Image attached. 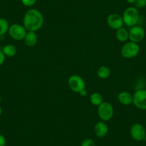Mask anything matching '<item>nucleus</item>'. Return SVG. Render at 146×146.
Masks as SVG:
<instances>
[{"label":"nucleus","instance_id":"27","mask_svg":"<svg viewBox=\"0 0 146 146\" xmlns=\"http://www.w3.org/2000/svg\"><path fill=\"white\" fill-rule=\"evenodd\" d=\"M2 95H0V102H2Z\"/></svg>","mask_w":146,"mask_h":146},{"label":"nucleus","instance_id":"3","mask_svg":"<svg viewBox=\"0 0 146 146\" xmlns=\"http://www.w3.org/2000/svg\"><path fill=\"white\" fill-rule=\"evenodd\" d=\"M139 52H140V46L138 45V44L130 41L126 42L122 47L120 53L122 57L124 58L132 59L135 57L138 54Z\"/></svg>","mask_w":146,"mask_h":146},{"label":"nucleus","instance_id":"5","mask_svg":"<svg viewBox=\"0 0 146 146\" xmlns=\"http://www.w3.org/2000/svg\"><path fill=\"white\" fill-rule=\"evenodd\" d=\"M68 85L70 90L76 93H80L85 89V82L83 78L78 75H72L69 78Z\"/></svg>","mask_w":146,"mask_h":146},{"label":"nucleus","instance_id":"24","mask_svg":"<svg viewBox=\"0 0 146 146\" xmlns=\"http://www.w3.org/2000/svg\"><path fill=\"white\" fill-rule=\"evenodd\" d=\"M80 95H81V96H85V95H87V94H88V92H87V90H82L80 92Z\"/></svg>","mask_w":146,"mask_h":146},{"label":"nucleus","instance_id":"18","mask_svg":"<svg viewBox=\"0 0 146 146\" xmlns=\"http://www.w3.org/2000/svg\"><path fill=\"white\" fill-rule=\"evenodd\" d=\"M9 25L5 18H0V36H3L9 31Z\"/></svg>","mask_w":146,"mask_h":146},{"label":"nucleus","instance_id":"22","mask_svg":"<svg viewBox=\"0 0 146 146\" xmlns=\"http://www.w3.org/2000/svg\"><path fill=\"white\" fill-rule=\"evenodd\" d=\"M7 140L3 135L0 134V146H6Z\"/></svg>","mask_w":146,"mask_h":146},{"label":"nucleus","instance_id":"25","mask_svg":"<svg viewBox=\"0 0 146 146\" xmlns=\"http://www.w3.org/2000/svg\"><path fill=\"white\" fill-rule=\"evenodd\" d=\"M126 1L129 4H135L136 2V0H126Z\"/></svg>","mask_w":146,"mask_h":146},{"label":"nucleus","instance_id":"4","mask_svg":"<svg viewBox=\"0 0 146 146\" xmlns=\"http://www.w3.org/2000/svg\"><path fill=\"white\" fill-rule=\"evenodd\" d=\"M98 113L102 121H109L110 120H111L114 115L113 105L108 102H103L98 106Z\"/></svg>","mask_w":146,"mask_h":146},{"label":"nucleus","instance_id":"19","mask_svg":"<svg viewBox=\"0 0 146 146\" xmlns=\"http://www.w3.org/2000/svg\"><path fill=\"white\" fill-rule=\"evenodd\" d=\"M135 5V7L137 9H142L146 7V0H136Z\"/></svg>","mask_w":146,"mask_h":146},{"label":"nucleus","instance_id":"1","mask_svg":"<svg viewBox=\"0 0 146 146\" xmlns=\"http://www.w3.org/2000/svg\"><path fill=\"white\" fill-rule=\"evenodd\" d=\"M44 17L41 12L36 9L27 10L24 16L23 25L27 32H36L42 27Z\"/></svg>","mask_w":146,"mask_h":146},{"label":"nucleus","instance_id":"8","mask_svg":"<svg viewBox=\"0 0 146 146\" xmlns=\"http://www.w3.org/2000/svg\"><path fill=\"white\" fill-rule=\"evenodd\" d=\"M133 105L137 109L146 110V90L138 89L133 95Z\"/></svg>","mask_w":146,"mask_h":146},{"label":"nucleus","instance_id":"7","mask_svg":"<svg viewBox=\"0 0 146 146\" xmlns=\"http://www.w3.org/2000/svg\"><path fill=\"white\" fill-rule=\"evenodd\" d=\"M132 138L136 141L146 140V130L144 126L140 123H134L130 130Z\"/></svg>","mask_w":146,"mask_h":146},{"label":"nucleus","instance_id":"14","mask_svg":"<svg viewBox=\"0 0 146 146\" xmlns=\"http://www.w3.org/2000/svg\"><path fill=\"white\" fill-rule=\"evenodd\" d=\"M116 38L121 42H125L129 40V32L124 27L116 30Z\"/></svg>","mask_w":146,"mask_h":146},{"label":"nucleus","instance_id":"16","mask_svg":"<svg viewBox=\"0 0 146 146\" xmlns=\"http://www.w3.org/2000/svg\"><path fill=\"white\" fill-rule=\"evenodd\" d=\"M110 73H111V72H110L109 67H108L107 66H101L98 70L97 75H98V77L99 78L105 80L109 78L110 75Z\"/></svg>","mask_w":146,"mask_h":146},{"label":"nucleus","instance_id":"20","mask_svg":"<svg viewBox=\"0 0 146 146\" xmlns=\"http://www.w3.org/2000/svg\"><path fill=\"white\" fill-rule=\"evenodd\" d=\"M81 146H95V142L91 138H87L82 142Z\"/></svg>","mask_w":146,"mask_h":146},{"label":"nucleus","instance_id":"13","mask_svg":"<svg viewBox=\"0 0 146 146\" xmlns=\"http://www.w3.org/2000/svg\"><path fill=\"white\" fill-rule=\"evenodd\" d=\"M25 43L28 47H34L36 44L37 41H38V36L35 33V32H27L26 35L25 36Z\"/></svg>","mask_w":146,"mask_h":146},{"label":"nucleus","instance_id":"15","mask_svg":"<svg viewBox=\"0 0 146 146\" xmlns=\"http://www.w3.org/2000/svg\"><path fill=\"white\" fill-rule=\"evenodd\" d=\"M2 51L3 52V53L5 54V57H13L16 55L17 52V47H15L13 44H7L5 47L2 48Z\"/></svg>","mask_w":146,"mask_h":146},{"label":"nucleus","instance_id":"6","mask_svg":"<svg viewBox=\"0 0 146 146\" xmlns=\"http://www.w3.org/2000/svg\"><path fill=\"white\" fill-rule=\"evenodd\" d=\"M27 30L24 27V25H21L19 24H14V25L9 26V36L17 41H20L25 39Z\"/></svg>","mask_w":146,"mask_h":146},{"label":"nucleus","instance_id":"26","mask_svg":"<svg viewBox=\"0 0 146 146\" xmlns=\"http://www.w3.org/2000/svg\"><path fill=\"white\" fill-rule=\"evenodd\" d=\"M2 107L0 106V116L2 115Z\"/></svg>","mask_w":146,"mask_h":146},{"label":"nucleus","instance_id":"10","mask_svg":"<svg viewBox=\"0 0 146 146\" xmlns=\"http://www.w3.org/2000/svg\"><path fill=\"white\" fill-rule=\"evenodd\" d=\"M107 24L110 28L117 30L123 27L124 25L123 17L118 14H111L107 18Z\"/></svg>","mask_w":146,"mask_h":146},{"label":"nucleus","instance_id":"2","mask_svg":"<svg viewBox=\"0 0 146 146\" xmlns=\"http://www.w3.org/2000/svg\"><path fill=\"white\" fill-rule=\"evenodd\" d=\"M123 19L124 25L127 27H132L137 25L140 19V13L138 9L135 7H127L124 11L123 15Z\"/></svg>","mask_w":146,"mask_h":146},{"label":"nucleus","instance_id":"21","mask_svg":"<svg viewBox=\"0 0 146 146\" xmlns=\"http://www.w3.org/2000/svg\"><path fill=\"white\" fill-rule=\"evenodd\" d=\"M22 3L26 7H32L36 2V0H21Z\"/></svg>","mask_w":146,"mask_h":146},{"label":"nucleus","instance_id":"12","mask_svg":"<svg viewBox=\"0 0 146 146\" xmlns=\"http://www.w3.org/2000/svg\"><path fill=\"white\" fill-rule=\"evenodd\" d=\"M117 100L122 105H130L133 103V95L127 91H123L119 93Z\"/></svg>","mask_w":146,"mask_h":146},{"label":"nucleus","instance_id":"11","mask_svg":"<svg viewBox=\"0 0 146 146\" xmlns=\"http://www.w3.org/2000/svg\"><path fill=\"white\" fill-rule=\"evenodd\" d=\"M94 132L100 138L105 137L108 133V126L104 121L98 122L94 126Z\"/></svg>","mask_w":146,"mask_h":146},{"label":"nucleus","instance_id":"17","mask_svg":"<svg viewBox=\"0 0 146 146\" xmlns=\"http://www.w3.org/2000/svg\"><path fill=\"white\" fill-rule=\"evenodd\" d=\"M90 100L92 105L98 107L103 102V98L101 94L98 93V92H94L90 95Z\"/></svg>","mask_w":146,"mask_h":146},{"label":"nucleus","instance_id":"9","mask_svg":"<svg viewBox=\"0 0 146 146\" xmlns=\"http://www.w3.org/2000/svg\"><path fill=\"white\" fill-rule=\"evenodd\" d=\"M129 32V40L133 42L138 43L144 39L145 31L141 26L135 25L130 27Z\"/></svg>","mask_w":146,"mask_h":146},{"label":"nucleus","instance_id":"23","mask_svg":"<svg viewBox=\"0 0 146 146\" xmlns=\"http://www.w3.org/2000/svg\"><path fill=\"white\" fill-rule=\"evenodd\" d=\"M5 54L3 53V52L2 50H0V66H2V64H4L5 61Z\"/></svg>","mask_w":146,"mask_h":146}]
</instances>
